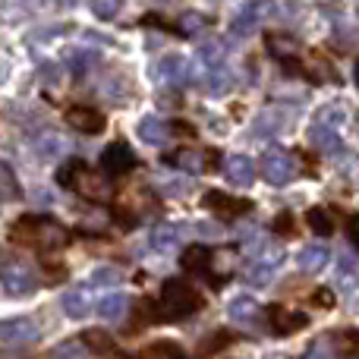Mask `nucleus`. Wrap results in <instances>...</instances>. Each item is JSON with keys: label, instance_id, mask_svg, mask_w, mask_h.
<instances>
[{"label": "nucleus", "instance_id": "1", "mask_svg": "<svg viewBox=\"0 0 359 359\" xmlns=\"http://www.w3.org/2000/svg\"><path fill=\"white\" fill-rule=\"evenodd\" d=\"M198 306H202V297H198L196 287L180 278H170V280H164L151 318H158V322H180V318L198 312Z\"/></svg>", "mask_w": 359, "mask_h": 359}, {"label": "nucleus", "instance_id": "2", "mask_svg": "<svg viewBox=\"0 0 359 359\" xmlns=\"http://www.w3.org/2000/svg\"><path fill=\"white\" fill-rule=\"evenodd\" d=\"M13 240L16 243H29V246H38L44 252L50 249H60L63 243L69 240L67 227L54 217H35V215H22L16 224H13Z\"/></svg>", "mask_w": 359, "mask_h": 359}, {"label": "nucleus", "instance_id": "3", "mask_svg": "<svg viewBox=\"0 0 359 359\" xmlns=\"http://www.w3.org/2000/svg\"><path fill=\"white\" fill-rule=\"evenodd\" d=\"M57 183L63 189H76V192H86L88 198H107V183L101 177H92V170L86 168V161H67L60 170H57Z\"/></svg>", "mask_w": 359, "mask_h": 359}, {"label": "nucleus", "instance_id": "4", "mask_svg": "<svg viewBox=\"0 0 359 359\" xmlns=\"http://www.w3.org/2000/svg\"><path fill=\"white\" fill-rule=\"evenodd\" d=\"M0 284L10 297H29V293L38 290V278H35V268L25 265L19 259H10L0 265Z\"/></svg>", "mask_w": 359, "mask_h": 359}, {"label": "nucleus", "instance_id": "5", "mask_svg": "<svg viewBox=\"0 0 359 359\" xmlns=\"http://www.w3.org/2000/svg\"><path fill=\"white\" fill-rule=\"evenodd\" d=\"M280 259H284V249L280 246H265L262 252H255V259L246 265V284H252V287H265V284H271V278H274V271H278V265H280Z\"/></svg>", "mask_w": 359, "mask_h": 359}, {"label": "nucleus", "instance_id": "6", "mask_svg": "<svg viewBox=\"0 0 359 359\" xmlns=\"http://www.w3.org/2000/svg\"><path fill=\"white\" fill-rule=\"evenodd\" d=\"M262 177L271 186H287L297 177V158L287 149H268L262 158Z\"/></svg>", "mask_w": 359, "mask_h": 359}, {"label": "nucleus", "instance_id": "7", "mask_svg": "<svg viewBox=\"0 0 359 359\" xmlns=\"http://www.w3.org/2000/svg\"><path fill=\"white\" fill-rule=\"evenodd\" d=\"M136 164H139L136 151L126 142H111L104 149V155H101V170H104L107 177H123V174H130Z\"/></svg>", "mask_w": 359, "mask_h": 359}, {"label": "nucleus", "instance_id": "8", "mask_svg": "<svg viewBox=\"0 0 359 359\" xmlns=\"http://www.w3.org/2000/svg\"><path fill=\"white\" fill-rule=\"evenodd\" d=\"M0 341L4 344H32L38 341V325L32 318H0Z\"/></svg>", "mask_w": 359, "mask_h": 359}, {"label": "nucleus", "instance_id": "9", "mask_svg": "<svg viewBox=\"0 0 359 359\" xmlns=\"http://www.w3.org/2000/svg\"><path fill=\"white\" fill-rule=\"evenodd\" d=\"M202 205H205L208 211H215V215H221L224 221H230V217H236V215H246V211L252 208L246 198H230L227 192H217V189L205 192Z\"/></svg>", "mask_w": 359, "mask_h": 359}, {"label": "nucleus", "instance_id": "10", "mask_svg": "<svg viewBox=\"0 0 359 359\" xmlns=\"http://www.w3.org/2000/svg\"><path fill=\"white\" fill-rule=\"evenodd\" d=\"M168 164L186 170V174H205V170L215 164V151H205V149H180L168 158Z\"/></svg>", "mask_w": 359, "mask_h": 359}, {"label": "nucleus", "instance_id": "11", "mask_svg": "<svg viewBox=\"0 0 359 359\" xmlns=\"http://www.w3.org/2000/svg\"><path fill=\"white\" fill-rule=\"evenodd\" d=\"M67 123L73 126V130L86 133V136H98V133L104 130V117H101L95 107H69Z\"/></svg>", "mask_w": 359, "mask_h": 359}, {"label": "nucleus", "instance_id": "12", "mask_svg": "<svg viewBox=\"0 0 359 359\" xmlns=\"http://www.w3.org/2000/svg\"><path fill=\"white\" fill-rule=\"evenodd\" d=\"M268 318H271V331L278 337L293 334V331H299L306 322H309L303 312H287L284 306H271V309H268Z\"/></svg>", "mask_w": 359, "mask_h": 359}, {"label": "nucleus", "instance_id": "13", "mask_svg": "<svg viewBox=\"0 0 359 359\" xmlns=\"http://www.w3.org/2000/svg\"><path fill=\"white\" fill-rule=\"evenodd\" d=\"M158 76H161L164 82H170V86H186V82H192V67L186 63V57L170 54V57H164L161 60Z\"/></svg>", "mask_w": 359, "mask_h": 359}, {"label": "nucleus", "instance_id": "14", "mask_svg": "<svg viewBox=\"0 0 359 359\" xmlns=\"http://www.w3.org/2000/svg\"><path fill=\"white\" fill-rule=\"evenodd\" d=\"M224 174L233 186H252L255 183V164L246 155H233L224 161Z\"/></svg>", "mask_w": 359, "mask_h": 359}, {"label": "nucleus", "instance_id": "15", "mask_svg": "<svg viewBox=\"0 0 359 359\" xmlns=\"http://www.w3.org/2000/svg\"><path fill=\"white\" fill-rule=\"evenodd\" d=\"M227 316L233 318L236 325H255V322H259V316H262V309H259V303H255L249 293H240V297L230 299Z\"/></svg>", "mask_w": 359, "mask_h": 359}, {"label": "nucleus", "instance_id": "16", "mask_svg": "<svg viewBox=\"0 0 359 359\" xmlns=\"http://www.w3.org/2000/svg\"><path fill=\"white\" fill-rule=\"evenodd\" d=\"M309 142L316 145V149H322L325 155H337V151L344 149V145H341V136H337L334 126L318 123V120L309 126Z\"/></svg>", "mask_w": 359, "mask_h": 359}, {"label": "nucleus", "instance_id": "17", "mask_svg": "<svg viewBox=\"0 0 359 359\" xmlns=\"http://www.w3.org/2000/svg\"><path fill=\"white\" fill-rule=\"evenodd\" d=\"M211 249L208 246H186V252L180 255V265L186 274H205L208 278V265H211Z\"/></svg>", "mask_w": 359, "mask_h": 359}, {"label": "nucleus", "instance_id": "18", "mask_svg": "<svg viewBox=\"0 0 359 359\" xmlns=\"http://www.w3.org/2000/svg\"><path fill=\"white\" fill-rule=\"evenodd\" d=\"M259 13H262V6H259V4H243V6H240V13L233 16V25H230V32H233L236 38L252 35V32L259 29Z\"/></svg>", "mask_w": 359, "mask_h": 359}, {"label": "nucleus", "instance_id": "19", "mask_svg": "<svg viewBox=\"0 0 359 359\" xmlns=\"http://www.w3.org/2000/svg\"><path fill=\"white\" fill-rule=\"evenodd\" d=\"M168 136H170V126L164 123L161 117L145 114V117L139 120V139H145V142H151V145H161Z\"/></svg>", "mask_w": 359, "mask_h": 359}, {"label": "nucleus", "instance_id": "20", "mask_svg": "<svg viewBox=\"0 0 359 359\" xmlns=\"http://www.w3.org/2000/svg\"><path fill=\"white\" fill-rule=\"evenodd\" d=\"M126 303H130L126 293H104V297L98 299V318L101 322H117L126 312Z\"/></svg>", "mask_w": 359, "mask_h": 359}, {"label": "nucleus", "instance_id": "21", "mask_svg": "<svg viewBox=\"0 0 359 359\" xmlns=\"http://www.w3.org/2000/svg\"><path fill=\"white\" fill-rule=\"evenodd\" d=\"M180 246V230L174 227V224H158L155 230H151V249L161 255L174 252V249Z\"/></svg>", "mask_w": 359, "mask_h": 359}, {"label": "nucleus", "instance_id": "22", "mask_svg": "<svg viewBox=\"0 0 359 359\" xmlns=\"http://www.w3.org/2000/svg\"><path fill=\"white\" fill-rule=\"evenodd\" d=\"M297 265H299V271H306V274H318L328 265V246H306L303 252H299Z\"/></svg>", "mask_w": 359, "mask_h": 359}, {"label": "nucleus", "instance_id": "23", "mask_svg": "<svg viewBox=\"0 0 359 359\" xmlns=\"http://www.w3.org/2000/svg\"><path fill=\"white\" fill-rule=\"evenodd\" d=\"M136 359H186V353L174 341H155V344H149L145 350H139Z\"/></svg>", "mask_w": 359, "mask_h": 359}, {"label": "nucleus", "instance_id": "24", "mask_svg": "<svg viewBox=\"0 0 359 359\" xmlns=\"http://www.w3.org/2000/svg\"><path fill=\"white\" fill-rule=\"evenodd\" d=\"M19 198H22V186L10 164L0 161V202H19Z\"/></svg>", "mask_w": 359, "mask_h": 359}, {"label": "nucleus", "instance_id": "25", "mask_svg": "<svg viewBox=\"0 0 359 359\" xmlns=\"http://www.w3.org/2000/svg\"><path fill=\"white\" fill-rule=\"evenodd\" d=\"M268 50H271L278 60H297V54H299V44L293 41V38H287V35H268Z\"/></svg>", "mask_w": 359, "mask_h": 359}, {"label": "nucleus", "instance_id": "26", "mask_svg": "<svg viewBox=\"0 0 359 359\" xmlns=\"http://www.w3.org/2000/svg\"><path fill=\"white\" fill-rule=\"evenodd\" d=\"M303 359H337V337L334 334H322L318 341L309 344Z\"/></svg>", "mask_w": 359, "mask_h": 359}, {"label": "nucleus", "instance_id": "27", "mask_svg": "<svg viewBox=\"0 0 359 359\" xmlns=\"http://www.w3.org/2000/svg\"><path fill=\"white\" fill-rule=\"evenodd\" d=\"M60 303H63V312H67L69 318H86V312H88L86 290H67Z\"/></svg>", "mask_w": 359, "mask_h": 359}, {"label": "nucleus", "instance_id": "28", "mask_svg": "<svg viewBox=\"0 0 359 359\" xmlns=\"http://www.w3.org/2000/svg\"><path fill=\"white\" fill-rule=\"evenodd\" d=\"M306 221H309V227L316 230L318 236H331V233H334V221H331V215L325 208H309Z\"/></svg>", "mask_w": 359, "mask_h": 359}, {"label": "nucleus", "instance_id": "29", "mask_svg": "<svg viewBox=\"0 0 359 359\" xmlns=\"http://www.w3.org/2000/svg\"><path fill=\"white\" fill-rule=\"evenodd\" d=\"M48 359H88V350L82 347V341H63L60 347L50 350Z\"/></svg>", "mask_w": 359, "mask_h": 359}, {"label": "nucleus", "instance_id": "30", "mask_svg": "<svg viewBox=\"0 0 359 359\" xmlns=\"http://www.w3.org/2000/svg\"><path fill=\"white\" fill-rule=\"evenodd\" d=\"M227 86H230V73H227V67H224V63H221V67H215V69H208V88H211V92L221 95Z\"/></svg>", "mask_w": 359, "mask_h": 359}, {"label": "nucleus", "instance_id": "31", "mask_svg": "<svg viewBox=\"0 0 359 359\" xmlns=\"http://www.w3.org/2000/svg\"><path fill=\"white\" fill-rule=\"evenodd\" d=\"M120 278H123V274H120L117 268H98V271L92 274V287H114V284H120Z\"/></svg>", "mask_w": 359, "mask_h": 359}, {"label": "nucleus", "instance_id": "32", "mask_svg": "<svg viewBox=\"0 0 359 359\" xmlns=\"http://www.w3.org/2000/svg\"><path fill=\"white\" fill-rule=\"evenodd\" d=\"M205 29V16L202 13H183V19H180V32L183 35H196V32Z\"/></svg>", "mask_w": 359, "mask_h": 359}, {"label": "nucleus", "instance_id": "33", "mask_svg": "<svg viewBox=\"0 0 359 359\" xmlns=\"http://www.w3.org/2000/svg\"><path fill=\"white\" fill-rule=\"evenodd\" d=\"M82 347H98L101 353H107V350H114V344H111V337H104L101 331H88L86 337H82Z\"/></svg>", "mask_w": 359, "mask_h": 359}, {"label": "nucleus", "instance_id": "34", "mask_svg": "<svg viewBox=\"0 0 359 359\" xmlns=\"http://www.w3.org/2000/svg\"><path fill=\"white\" fill-rule=\"evenodd\" d=\"M274 230H278L280 236H297V224H293L290 211H280V215L274 217Z\"/></svg>", "mask_w": 359, "mask_h": 359}, {"label": "nucleus", "instance_id": "35", "mask_svg": "<svg viewBox=\"0 0 359 359\" xmlns=\"http://www.w3.org/2000/svg\"><path fill=\"white\" fill-rule=\"evenodd\" d=\"M117 10H120V4H92V13L98 19H114L117 16Z\"/></svg>", "mask_w": 359, "mask_h": 359}, {"label": "nucleus", "instance_id": "36", "mask_svg": "<svg viewBox=\"0 0 359 359\" xmlns=\"http://www.w3.org/2000/svg\"><path fill=\"white\" fill-rule=\"evenodd\" d=\"M67 60L76 63V73H86V67H88V63H95L98 57H95V54H86V57H82V54H67Z\"/></svg>", "mask_w": 359, "mask_h": 359}, {"label": "nucleus", "instance_id": "37", "mask_svg": "<svg viewBox=\"0 0 359 359\" xmlns=\"http://www.w3.org/2000/svg\"><path fill=\"white\" fill-rule=\"evenodd\" d=\"M328 297H331V293H328V290H318V293H316L318 306H331V299H328Z\"/></svg>", "mask_w": 359, "mask_h": 359}, {"label": "nucleus", "instance_id": "38", "mask_svg": "<svg viewBox=\"0 0 359 359\" xmlns=\"http://www.w3.org/2000/svg\"><path fill=\"white\" fill-rule=\"evenodd\" d=\"M350 243L356 246V221H350Z\"/></svg>", "mask_w": 359, "mask_h": 359}]
</instances>
